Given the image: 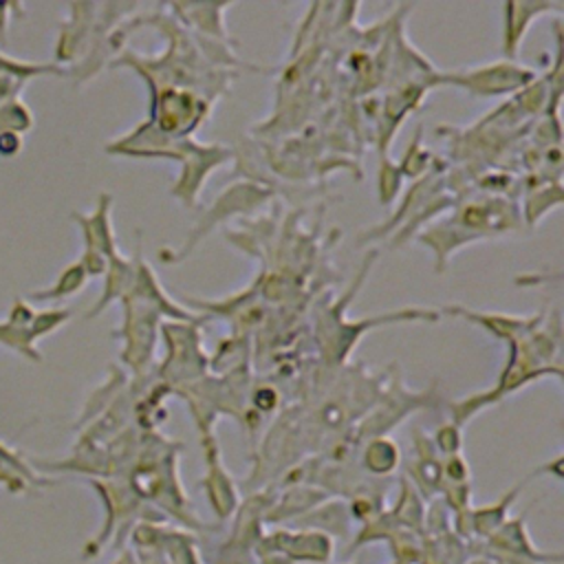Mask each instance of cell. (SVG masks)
I'll return each mask as SVG.
<instances>
[{
    "label": "cell",
    "instance_id": "6da1fadb",
    "mask_svg": "<svg viewBox=\"0 0 564 564\" xmlns=\"http://www.w3.org/2000/svg\"><path fill=\"white\" fill-rule=\"evenodd\" d=\"M0 485H4V487H7L9 491H13V494L26 489V482H24L18 474H13L2 460H0Z\"/></svg>",
    "mask_w": 564,
    "mask_h": 564
}]
</instances>
